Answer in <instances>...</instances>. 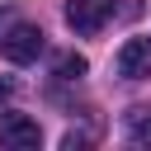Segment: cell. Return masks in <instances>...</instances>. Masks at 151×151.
Here are the masks:
<instances>
[{"label": "cell", "mask_w": 151, "mask_h": 151, "mask_svg": "<svg viewBox=\"0 0 151 151\" xmlns=\"http://www.w3.org/2000/svg\"><path fill=\"white\" fill-rule=\"evenodd\" d=\"M52 71H57V80H80V76L90 71V61H85L80 52H61V57L52 61Z\"/></svg>", "instance_id": "cell-6"}, {"label": "cell", "mask_w": 151, "mask_h": 151, "mask_svg": "<svg viewBox=\"0 0 151 151\" xmlns=\"http://www.w3.org/2000/svg\"><path fill=\"white\" fill-rule=\"evenodd\" d=\"M113 66H118L123 80H146V76H151V38H127V42L118 47Z\"/></svg>", "instance_id": "cell-3"}, {"label": "cell", "mask_w": 151, "mask_h": 151, "mask_svg": "<svg viewBox=\"0 0 151 151\" xmlns=\"http://www.w3.org/2000/svg\"><path fill=\"white\" fill-rule=\"evenodd\" d=\"M9 99V76H0V104Z\"/></svg>", "instance_id": "cell-7"}, {"label": "cell", "mask_w": 151, "mask_h": 151, "mask_svg": "<svg viewBox=\"0 0 151 151\" xmlns=\"http://www.w3.org/2000/svg\"><path fill=\"white\" fill-rule=\"evenodd\" d=\"M113 9H118L113 0H66V24L90 38V33H99V28L113 19Z\"/></svg>", "instance_id": "cell-2"}, {"label": "cell", "mask_w": 151, "mask_h": 151, "mask_svg": "<svg viewBox=\"0 0 151 151\" xmlns=\"http://www.w3.org/2000/svg\"><path fill=\"white\" fill-rule=\"evenodd\" d=\"M123 127H127L132 142H151V109H146V104L127 109V113H123Z\"/></svg>", "instance_id": "cell-5"}, {"label": "cell", "mask_w": 151, "mask_h": 151, "mask_svg": "<svg viewBox=\"0 0 151 151\" xmlns=\"http://www.w3.org/2000/svg\"><path fill=\"white\" fill-rule=\"evenodd\" d=\"M42 47H47V38H42V28H33V24H14V28L0 38V52H5V61H14V66H28V61H38V57H42Z\"/></svg>", "instance_id": "cell-1"}, {"label": "cell", "mask_w": 151, "mask_h": 151, "mask_svg": "<svg viewBox=\"0 0 151 151\" xmlns=\"http://www.w3.org/2000/svg\"><path fill=\"white\" fill-rule=\"evenodd\" d=\"M0 142L14 146V151H28V146L42 142V127H38L28 113H5V118H0Z\"/></svg>", "instance_id": "cell-4"}]
</instances>
